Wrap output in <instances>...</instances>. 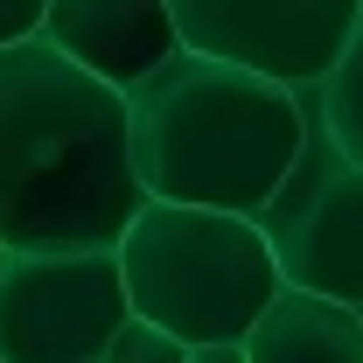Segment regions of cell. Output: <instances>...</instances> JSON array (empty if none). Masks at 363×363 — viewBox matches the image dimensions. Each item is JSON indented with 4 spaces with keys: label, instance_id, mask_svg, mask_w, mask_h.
Here are the masks:
<instances>
[{
    "label": "cell",
    "instance_id": "obj_1",
    "mask_svg": "<svg viewBox=\"0 0 363 363\" xmlns=\"http://www.w3.org/2000/svg\"><path fill=\"white\" fill-rule=\"evenodd\" d=\"M147 203L126 91L77 70L43 35L0 49V245L105 252Z\"/></svg>",
    "mask_w": 363,
    "mask_h": 363
},
{
    "label": "cell",
    "instance_id": "obj_2",
    "mask_svg": "<svg viewBox=\"0 0 363 363\" xmlns=\"http://www.w3.org/2000/svg\"><path fill=\"white\" fill-rule=\"evenodd\" d=\"M126 133L147 196L259 217L308 140V105L279 77L175 49L126 91Z\"/></svg>",
    "mask_w": 363,
    "mask_h": 363
},
{
    "label": "cell",
    "instance_id": "obj_3",
    "mask_svg": "<svg viewBox=\"0 0 363 363\" xmlns=\"http://www.w3.org/2000/svg\"><path fill=\"white\" fill-rule=\"evenodd\" d=\"M112 252H119L133 315L161 321L189 350L196 342H245V328L279 294L266 230H259V217H238V210L147 196Z\"/></svg>",
    "mask_w": 363,
    "mask_h": 363
},
{
    "label": "cell",
    "instance_id": "obj_4",
    "mask_svg": "<svg viewBox=\"0 0 363 363\" xmlns=\"http://www.w3.org/2000/svg\"><path fill=\"white\" fill-rule=\"evenodd\" d=\"M301 105H308V91H301ZM259 230L272 245L279 286H308V294L363 308V161L335 147L315 105H308V140H301L286 182L259 210Z\"/></svg>",
    "mask_w": 363,
    "mask_h": 363
},
{
    "label": "cell",
    "instance_id": "obj_5",
    "mask_svg": "<svg viewBox=\"0 0 363 363\" xmlns=\"http://www.w3.org/2000/svg\"><path fill=\"white\" fill-rule=\"evenodd\" d=\"M133 315L119 252H7L0 266V363H91Z\"/></svg>",
    "mask_w": 363,
    "mask_h": 363
},
{
    "label": "cell",
    "instance_id": "obj_6",
    "mask_svg": "<svg viewBox=\"0 0 363 363\" xmlns=\"http://www.w3.org/2000/svg\"><path fill=\"white\" fill-rule=\"evenodd\" d=\"M182 49L245 63L279 84H321L342 56L363 0H168Z\"/></svg>",
    "mask_w": 363,
    "mask_h": 363
},
{
    "label": "cell",
    "instance_id": "obj_7",
    "mask_svg": "<svg viewBox=\"0 0 363 363\" xmlns=\"http://www.w3.org/2000/svg\"><path fill=\"white\" fill-rule=\"evenodd\" d=\"M35 35L56 56H70L77 70H91L119 91H133L147 70H161L182 49L168 0H49Z\"/></svg>",
    "mask_w": 363,
    "mask_h": 363
},
{
    "label": "cell",
    "instance_id": "obj_8",
    "mask_svg": "<svg viewBox=\"0 0 363 363\" xmlns=\"http://www.w3.org/2000/svg\"><path fill=\"white\" fill-rule=\"evenodd\" d=\"M245 363H363V315L308 286H279L245 328Z\"/></svg>",
    "mask_w": 363,
    "mask_h": 363
},
{
    "label": "cell",
    "instance_id": "obj_9",
    "mask_svg": "<svg viewBox=\"0 0 363 363\" xmlns=\"http://www.w3.org/2000/svg\"><path fill=\"white\" fill-rule=\"evenodd\" d=\"M301 91H308L315 119L335 133V147L350 161H363V14H357V28H350V43H342V56L328 63V77L321 84H301Z\"/></svg>",
    "mask_w": 363,
    "mask_h": 363
},
{
    "label": "cell",
    "instance_id": "obj_10",
    "mask_svg": "<svg viewBox=\"0 0 363 363\" xmlns=\"http://www.w3.org/2000/svg\"><path fill=\"white\" fill-rule=\"evenodd\" d=\"M105 363H189V342L168 335L161 321H147V315H126L112 328V342H105Z\"/></svg>",
    "mask_w": 363,
    "mask_h": 363
},
{
    "label": "cell",
    "instance_id": "obj_11",
    "mask_svg": "<svg viewBox=\"0 0 363 363\" xmlns=\"http://www.w3.org/2000/svg\"><path fill=\"white\" fill-rule=\"evenodd\" d=\"M43 7H49V0H0V49L28 43V35L43 28Z\"/></svg>",
    "mask_w": 363,
    "mask_h": 363
},
{
    "label": "cell",
    "instance_id": "obj_12",
    "mask_svg": "<svg viewBox=\"0 0 363 363\" xmlns=\"http://www.w3.org/2000/svg\"><path fill=\"white\" fill-rule=\"evenodd\" d=\"M189 363H245V342H196Z\"/></svg>",
    "mask_w": 363,
    "mask_h": 363
},
{
    "label": "cell",
    "instance_id": "obj_13",
    "mask_svg": "<svg viewBox=\"0 0 363 363\" xmlns=\"http://www.w3.org/2000/svg\"><path fill=\"white\" fill-rule=\"evenodd\" d=\"M0 266H7V245H0Z\"/></svg>",
    "mask_w": 363,
    "mask_h": 363
},
{
    "label": "cell",
    "instance_id": "obj_14",
    "mask_svg": "<svg viewBox=\"0 0 363 363\" xmlns=\"http://www.w3.org/2000/svg\"><path fill=\"white\" fill-rule=\"evenodd\" d=\"M91 363H105V357H91Z\"/></svg>",
    "mask_w": 363,
    "mask_h": 363
},
{
    "label": "cell",
    "instance_id": "obj_15",
    "mask_svg": "<svg viewBox=\"0 0 363 363\" xmlns=\"http://www.w3.org/2000/svg\"><path fill=\"white\" fill-rule=\"evenodd\" d=\"M357 315H363V308H357Z\"/></svg>",
    "mask_w": 363,
    "mask_h": 363
}]
</instances>
